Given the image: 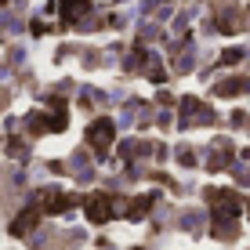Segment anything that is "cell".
Returning <instances> with one entry per match:
<instances>
[{
	"mask_svg": "<svg viewBox=\"0 0 250 250\" xmlns=\"http://www.w3.org/2000/svg\"><path fill=\"white\" fill-rule=\"evenodd\" d=\"M113 138H116V127H113V120H94V124L87 127V145L94 152H98V156H105L109 149H113Z\"/></svg>",
	"mask_w": 250,
	"mask_h": 250,
	"instance_id": "cell-1",
	"label": "cell"
},
{
	"mask_svg": "<svg viewBox=\"0 0 250 250\" xmlns=\"http://www.w3.org/2000/svg\"><path fill=\"white\" fill-rule=\"evenodd\" d=\"M207 200H210L214 218H218V221H232V218L239 214V196L229 192V188H210V192H207Z\"/></svg>",
	"mask_w": 250,
	"mask_h": 250,
	"instance_id": "cell-2",
	"label": "cell"
},
{
	"mask_svg": "<svg viewBox=\"0 0 250 250\" xmlns=\"http://www.w3.org/2000/svg\"><path fill=\"white\" fill-rule=\"evenodd\" d=\"M29 127L37 134H47V131H62L65 127V109H62V102H55V109L44 116V113H33L29 116Z\"/></svg>",
	"mask_w": 250,
	"mask_h": 250,
	"instance_id": "cell-3",
	"label": "cell"
},
{
	"mask_svg": "<svg viewBox=\"0 0 250 250\" xmlns=\"http://www.w3.org/2000/svg\"><path fill=\"white\" fill-rule=\"evenodd\" d=\"M83 210H87V218L94 221V225H105V221L113 218V196H105V192H94V196H87Z\"/></svg>",
	"mask_w": 250,
	"mask_h": 250,
	"instance_id": "cell-4",
	"label": "cell"
},
{
	"mask_svg": "<svg viewBox=\"0 0 250 250\" xmlns=\"http://www.w3.org/2000/svg\"><path fill=\"white\" fill-rule=\"evenodd\" d=\"M80 200L69 192H58V188H47V192H40V207H44V214H62L69 207H76Z\"/></svg>",
	"mask_w": 250,
	"mask_h": 250,
	"instance_id": "cell-5",
	"label": "cell"
},
{
	"mask_svg": "<svg viewBox=\"0 0 250 250\" xmlns=\"http://www.w3.org/2000/svg\"><path fill=\"white\" fill-rule=\"evenodd\" d=\"M37 221H40V210H25V214H19V218L11 221V232H15V236H22V232L37 229Z\"/></svg>",
	"mask_w": 250,
	"mask_h": 250,
	"instance_id": "cell-6",
	"label": "cell"
},
{
	"mask_svg": "<svg viewBox=\"0 0 250 250\" xmlns=\"http://www.w3.org/2000/svg\"><path fill=\"white\" fill-rule=\"evenodd\" d=\"M156 203V196H138V200H131V207H127V218L138 221L142 214H149V207Z\"/></svg>",
	"mask_w": 250,
	"mask_h": 250,
	"instance_id": "cell-7",
	"label": "cell"
},
{
	"mask_svg": "<svg viewBox=\"0 0 250 250\" xmlns=\"http://www.w3.org/2000/svg\"><path fill=\"white\" fill-rule=\"evenodd\" d=\"M83 7H87V0H58V11H62V19H76Z\"/></svg>",
	"mask_w": 250,
	"mask_h": 250,
	"instance_id": "cell-8",
	"label": "cell"
},
{
	"mask_svg": "<svg viewBox=\"0 0 250 250\" xmlns=\"http://www.w3.org/2000/svg\"><path fill=\"white\" fill-rule=\"evenodd\" d=\"M250 83L247 80H229V83H218V94H236V91H247Z\"/></svg>",
	"mask_w": 250,
	"mask_h": 250,
	"instance_id": "cell-9",
	"label": "cell"
},
{
	"mask_svg": "<svg viewBox=\"0 0 250 250\" xmlns=\"http://www.w3.org/2000/svg\"><path fill=\"white\" fill-rule=\"evenodd\" d=\"M239 58H243V51H225V55H221V62L229 65V62H239Z\"/></svg>",
	"mask_w": 250,
	"mask_h": 250,
	"instance_id": "cell-10",
	"label": "cell"
}]
</instances>
